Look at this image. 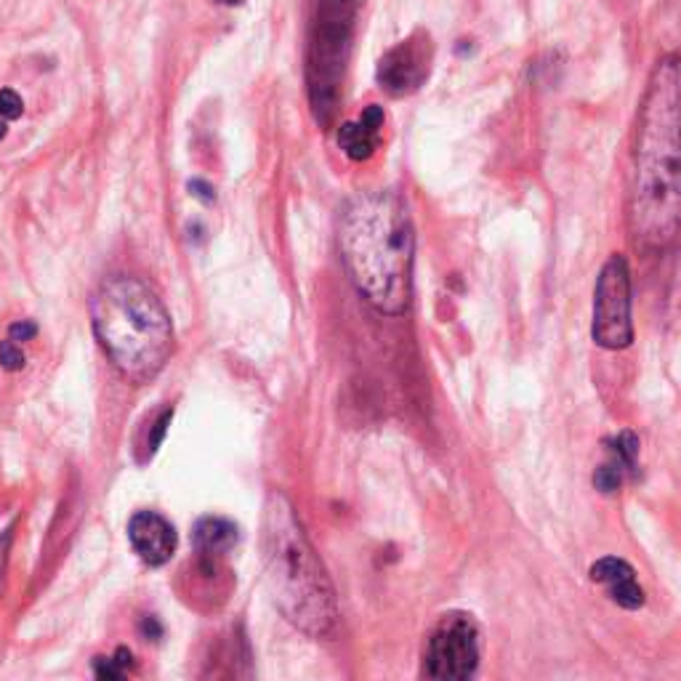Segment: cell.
Listing matches in <instances>:
<instances>
[{"label": "cell", "instance_id": "obj_11", "mask_svg": "<svg viewBox=\"0 0 681 681\" xmlns=\"http://www.w3.org/2000/svg\"><path fill=\"white\" fill-rule=\"evenodd\" d=\"M381 128H384V109L378 104H370L357 121L344 123L338 128V147L340 153L352 160H368V157L378 149L381 142Z\"/></svg>", "mask_w": 681, "mask_h": 681}, {"label": "cell", "instance_id": "obj_19", "mask_svg": "<svg viewBox=\"0 0 681 681\" xmlns=\"http://www.w3.org/2000/svg\"><path fill=\"white\" fill-rule=\"evenodd\" d=\"M142 631H144V633H153V637H160V626L155 624V618H144Z\"/></svg>", "mask_w": 681, "mask_h": 681}, {"label": "cell", "instance_id": "obj_15", "mask_svg": "<svg viewBox=\"0 0 681 681\" xmlns=\"http://www.w3.org/2000/svg\"><path fill=\"white\" fill-rule=\"evenodd\" d=\"M22 113H24L22 96L11 88L0 91V139H3L6 130H9V123L22 117Z\"/></svg>", "mask_w": 681, "mask_h": 681}, {"label": "cell", "instance_id": "obj_9", "mask_svg": "<svg viewBox=\"0 0 681 681\" xmlns=\"http://www.w3.org/2000/svg\"><path fill=\"white\" fill-rule=\"evenodd\" d=\"M128 541L134 552L147 562L149 567L168 565L176 552V530L166 516L157 511H139L128 525Z\"/></svg>", "mask_w": 681, "mask_h": 681}, {"label": "cell", "instance_id": "obj_8", "mask_svg": "<svg viewBox=\"0 0 681 681\" xmlns=\"http://www.w3.org/2000/svg\"><path fill=\"white\" fill-rule=\"evenodd\" d=\"M431 59H434V49H431L429 35L416 32L408 41L397 43L389 49L378 62V85L389 96H408L418 91L429 77Z\"/></svg>", "mask_w": 681, "mask_h": 681}, {"label": "cell", "instance_id": "obj_10", "mask_svg": "<svg viewBox=\"0 0 681 681\" xmlns=\"http://www.w3.org/2000/svg\"><path fill=\"white\" fill-rule=\"evenodd\" d=\"M591 580L605 588L607 596L624 610H639L645 607V588L639 586L637 573L628 562L618 559V556H605V559L594 562L591 565Z\"/></svg>", "mask_w": 681, "mask_h": 681}, {"label": "cell", "instance_id": "obj_12", "mask_svg": "<svg viewBox=\"0 0 681 681\" xmlns=\"http://www.w3.org/2000/svg\"><path fill=\"white\" fill-rule=\"evenodd\" d=\"M192 541L200 559L206 565H213V559L232 552V546L238 543V527L229 520H221V516H202L198 525H195Z\"/></svg>", "mask_w": 681, "mask_h": 681}, {"label": "cell", "instance_id": "obj_6", "mask_svg": "<svg viewBox=\"0 0 681 681\" xmlns=\"http://www.w3.org/2000/svg\"><path fill=\"white\" fill-rule=\"evenodd\" d=\"M631 270L620 253L610 255L601 266L594 291V319L591 338L601 349H626L633 340V317H631Z\"/></svg>", "mask_w": 681, "mask_h": 681}, {"label": "cell", "instance_id": "obj_14", "mask_svg": "<svg viewBox=\"0 0 681 681\" xmlns=\"http://www.w3.org/2000/svg\"><path fill=\"white\" fill-rule=\"evenodd\" d=\"M128 668H134V654L126 647H121L113 658H96L94 671L99 679H123L128 673Z\"/></svg>", "mask_w": 681, "mask_h": 681}, {"label": "cell", "instance_id": "obj_20", "mask_svg": "<svg viewBox=\"0 0 681 681\" xmlns=\"http://www.w3.org/2000/svg\"><path fill=\"white\" fill-rule=\"evenodd\" d=\"M219 3H224V6H240L242 0H219Z\"/></svg>", "mask_w": 681, "mask_h": 681}, {"label": "cell", "instance_id": "obj_5", "mask_svg": "<svg viewBox=\"0 0 681 681\" xmlns=\"http://www.w3.org/2000/svg\"><path fill=\"white\" fill-rule=\"evenodd\" d=\"M355 14V0H317L310 56H306V83H310L312 109L319 123H331V117L336 115L340 83H344V70L349 62Z\"/></svg>", "mask_w": 681, "mask_h": 681}, {"label": "cell", "instance_id": "obj_16", "mask_svg": "<svg viewBox=\"0 0 681 681\" xmlns=\"http://www.w3.org/2000/svg\"><path fill=\"white\" fill-rule=\"evenodd\" d=\"M24 363H28V357H24L22 344H17V340L11 338L0 340V368L17 373L24 368Z\"/></svg>", "mask_w": 681, "mask_h": 681}, {"label": "cell", "instance_id": "obj_7", "mask_svg": "<svg viewBox=\"0 0 681 681\" xmlns=\"http://www.w3.org/2000/svg\"><path fill=\"white\" fill-rule=\"evenodd\" d=\"M480 668V631L467 612L442 615L426 639L423 677L437 681H467Z\"/></svg>", "mask_w": 681, "mask_h": 681}, {"label": "cell", "instance_id": "obj_17", "mask_svg": "<svg viewBox=\"0 0 681 681\" xmlns=\"http://www.w3.org/2000/svg\"><path fill=\"white\" fill-rule=\"evenodd\" d=\"M170 418H174V410H166V412H163V416L157 418V421L153 423V434H149V440H147V453H149V455H153L155 450L160 448L163 437H166V431H168Z\"/></svg>", "mask_w": 681, "mask_h": 681}, {"label": "cell", "instance_id": "obj_3", "mask_svg": "<svg viewBox=\"0 0 681 681\" xmlns=\"http://www.w3.org/2000/svg\"><path fill=\"white\" fill-rule=\"evenodd\" d=\"M261 554L280 612L306 637H331L338 624L336 591L301 527L296 509L280 493H272L264 506Z\"/></svg>", "mask_w": 681, "mask_h": 681}, {"label": "cell", "instance_id": "obj_13", "mask_svg": "<svg viewBox=\"0 0 681 681\" xmlns=\"http://www.w3.org/2000/svg\"><path fill=\"white\" fill-rule=\"evenodd\" d=\"M607 453H610L607 463L618 467L624 474H631V471L637 469V455H639L637 434H631V431H620L618 437L607 440Z\"/></svg>", "mask_w": 681, "mask_h": 681}, {"label": "cell", "instance_id": "obj_18", "mask_svg": "<svg viewBox=\"0 0 681 681\" xmlns=\"http://www.w3.org/2000/svg\"><path fill=\"white\" fill-rule=\"evenodd\" d=\"M38 327L30 323V319H22V323H14L9 327V338L17 340V344H24V340H32L35 338Z\"/></svg>", "mask_w": 681, "mask_h": 681}, {"label": "cell", "instance_id": "obj_2", "mask_svg": "<svg viewBox=\"0 0 681 681\" xmlns=\"http://www.w3.org/2000/svg\"><path fill=\"white\" fill-rule=\"evenodd\" d=\"M338 251L352 285L376 312L399 317L412 301L416 229L391 189L352 195L340 208Z\"/></svg>", "mask_w": 681, "mask_h": 681}, {"label": "cell", "instance_id": "obj_4", "mask_svg": "<svg viewBox=\"0 0 681 681\" xmlns=\"http://www.w3.org/2000/svg\"><path fill=\"white\" fill-rule=\"evenodd\" d=\"M102 349L123 378L147 384L174 355V323L160 296L134 274H109L91 298Z\"/></svg>", "mask_w": 681, "mask_h": 681}, {"label": "cell", "instance_id": "obj_1", "mask_svg": "<svg viewBox=\"0 0 681 681\" xmlns=\"http://www.w3.org/2000/svg\"><path fill=\"white\" fill-rule=\"evenodd\" d=\"M679 56L658 59L633 134L628 227L645 253H663L677 242L681 219L679 157Z\"/></svg>", "mask_w": 681, "mask_h": 681}]
</instances>
